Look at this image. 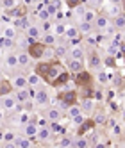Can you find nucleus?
Segmentation results:
<instances>
[{
	"mask_svg": "<svg viewBox=\"0 0 125 148\" xmlns=\"http://www.w3.org/2000/svg\"><path fill=\"white\" fill-rule=\"evenodd\" d=\"M16 105H18L16 97H11V95H4L2 97V109L4 111H13Z\"/></svg>",
	"mask_w": 125,
	"mask_h": 148,
	"instance_id": "f257e3e1",
	"label": "nucleus"
},
{
	"mask_svg": "<svg viewBox=\"0 0 125 148\" xmlns=\"http://www.w3.org/2000/svg\"><path fill=\"white\" fill-rule=\"evenodd\" d=\"M13 86H14L16 89H25V88L29 86V80H27V77H23V75H16V77L13 79Z\"/></svg>",
	"mask_w": 125,
	"mask_h": 148,
	"instance_id": "f03ea898",
	"label": "nucleus"
},
{
	"mask_svg": "<svg viewBox=\"0 0 125 148\" xmlns=\"http://www.w3.org/2000/svg\"><path fill=\"white\" fill-rule=\"evenodd\" d=\"M47 120L52 121V123H57V121L61 120V109H59V107L48 109V112H47Z\"/></svg>",
	"mask_w": 125,
	"mask_h": 148,
	"instance_id": "7ed1b4c3",
	"label": "nucleus"
},
{
	"mask_svg": "<svg viewBox=\"0 0 125 148\" xmlns=\"http://www.w3.org/2000/svg\"><path fill=\"white\" fill-rule=\"evenodd\" d=\"M38 123H25V129H23V136H27V137H34V136H38Z\"/></svg>",
	"mask_w": 125,
	"mask_h": 148,
	"instance_id": "20e7f679",
	"label": "nucleus"
},
{
	"mask_svg": "<svg viewBox=\"0 0 125 148\" xmlns=\"http://www.w3.org/2000/svg\"><path fill=\"white\" fill-rule=\"evenodd\" d=\"M5 66L9 70H14L16 66H20L18 64V54H7L5 56Z\"/></svg>",
	"mask_w": 125,
	"mask_h": 148,
	"instance_id": "39448f33",
	"label": "nucleus"
},
{
	"mask_svg": "<svg viewBox=\"0 0 125 148\" xmlns=\"http://www.w3.org/2000/svg\"><path fill=\"white\" fill-rule=\"evenodd\" d=\"M47 47H41V45H32V47H29V54L30 57H43V52H45Z\"/></svg>",
	"mask_w": 125,
	"mask_h": 148,
	"instance_id": "423d86ee",
	"label": "nucleus"
},
{
	"mask_svg": "<svg viewBox=\"0 0 125 148\" xmlns=\"http://www.w3.org/2000/svg\"><path fill=\"white\" fill-rule=\"evenodd\" d=\"M13 25H14L16 29H25V30H27V29L30 27V23H29V20H27L25 16H20V18H14V20H13Z\"/></svg>",
	"mask_w": 125,
	"mask_h": 148,
	"instance_id": "0eeeda50",
	"label": "nucleus"
},
{
	"mask_svg": "<svg viewBox=\"0 0 125 148\" xmlns=\"http://www.w3.org/2000/svg\"><path fill=\"white\" fill-rule=\"evenodd\" d=\"M13 145L14 146H20V148H29L30 146V137H27V136H23V137H14V141H13Z\"/></svg>",
	"mask_w": 125,
	"mask_h": 148,
	"instance_id": "6e6552de",
	"label": "nucleus"
},
{
	"mask_svg": "<svg viewBox=\"0 0 125 148\" xmlns=\"http://www.w3.org/2000/svg\"><path fill=\"white\" fill-rule=\"evenodd\" d=\"M30 54L29 52H18V64L20 66H29V62H30Z\"/></svg>",
	"mask_w": 125,
	"mask_h": 148,
	"instance_id": "1a4fd4ad",
	"label": "nucleus"
},
{
	"mask_svg": "<svg viewBox=\"0 0 125 148\" xmlns=\"http://www.w3.org/2000/svg\"><path fill=\"white\" fill-rule=\"evenodd\" d=\"M16 30H18V29H16L14 25H5L4 30H2V36H4V38H11V39H14V38H16Z\"/></svg>",
	"mask_w": 125,
	"mask_h": 148,
	"instance_id": "9d476101",
	"label": "nucleus"
},
{
	"mask_svg": "<svg viewBox=\"0 0 125 148\" xmlns=\"http://www.w3.org/2000/svg\"><path fill=\"white\" fill-rule=\"evenodd\" d=\"M27 36H29V38H34V39H38V38H41L43 34H41V29H39L38 25H30V27L27 29Z\"/></svg>",
	"mask_w": 125,
	"mask_h": 148,
	"instance_id": "9b49d317",
	"label": "nucleus"
},
{
	"mask_svg": "<svg viewBox=\"0 0 125 148\" xmlns=\"http://www.w3.org/2000/svg\"><path fill=\"white\" fill-rule=\"evenodd\" d=\"M34 100H36L38 105H45V103L48 102V93H47V91H38Z\"/></svg>",
	"mask_w": 125,
	"mask_h": 148,
	"instance_id": "f8f14e48",
	"label": "nucleus"
},
{
	"mask_svg": "<svg viewBox=\"0 0 125 148\" xmlns=\"http://www.w3.org/2000/svg\"><path fill=\"white\" fill-rule=\"evenodd\" d=\"M38 139H41V141L50 139V129H47V127H39L38 129Z\"/></svg>",
	"mask_w": 125,
	"mask_h": 148,
	"instance_id": "ddd939ff",
	"label": "nucleus"
},
{
	"mask_svg": "<svg viewBox=\"0 0 125 148\" xmlns=\"http://www.w3.org/2000/svg\"><path fill=\"white\" fill-rule=\"evenodd\" d=\"M70 56H71V59L82 61V57H84V52H82L80 47H73V48H70Z\"/></svg>",
	"mask_w": 125,
	"mask_h": 148,
	"instance_id": "4468645a",
	"label": "nucleus"
},
{
	"mask_svg": "<svg viewBox=\"0 0 125 148\" xmlns=\"http://www.w3.org/2000/svg\"><path fill=\"white\" fill-rule=\"evenodd\" d=\"M95 25H97V29H100V30H104L107 25H109V20L106 18V16H97V20H95Z\"/></svg>",
	"mask_w": 125,
	"mask_h": 148,
	"instance_id": "2eb2a0df",
	"label": "nucleus"
},
{
	"mask_svg": "<svg viewBox=\"0 0 125 148\" xmlns=\"http://www.w3.org/2000/svg\"><path fill=\"white\" fill-rule=\"evenodd\" d=\"M79 32L89 34V32H91V22H84V20H80V23H79Z\"/></svg>",
	"mask_w": 125,
	"mask_h": 148,
	"instance_id": "dca6fc26",
	"label": "nucleus"
},
{
	"mask_svg": "<svg viewBox=\"0 0 125 148\" xmlns=\"http://www.w3.org/2000/svg\"><path fill=\"white\" fill-rule=\"evenodd\" d=\"M27 80H29V86H39V84H41V77L38 75V73H30V75L27 77Z\"/></svg>",
	"mask_w": 125,
	"mask_h": 148,
	"instance_id": "f3484780",
	"label": "nucleus"
},
{
	"mask_svg": "<svg viewBox=\"0 0 125 148\" xmlns=\"http://www.w3.org/2000/svg\"><path fill=\"white\" fill-rule=\"evenodd\" d=\"M65 36H66L68 39H73V38H77V36H79V27H66V32H65Z\"/></svg>",
	"mask_w": 125,
	"mask_h": 148,
	"instance_id": "a211bd4d",
	"label": "nucleus"
},
{
	"mask_svg": "<svg viewBox=\"0 0 125 148\" xmlns=\"http://www.w3.org/2000/svg\"><path fill=\"white\" fill-rule=\"evenodd\" d=\"M84 22H95L97 20V13H95V9H86V13H84Z\"/></svg>",
	"mask_w": 125,
	"mask_h": 148,
	"instance_id": "6ab92c4d",
	"label": "nucleus"
},
{
	"mask_svg": "<svg viewBox=\"0 0 125 148\" xmlns=\"http://www.w3.org/2000/svg\"><path fill=\"white\" fill-rule=\"evenodd\" d=\"M68 68L73 71V73H77V71L82 70V64H80V61H79V59H71V61H70V64H68Z\"/></svg>",
	"mask_w": 125,
	"mask_h": 148,
	"instance_id": "aec40b11",
	"label": "nucleus"
},
{
	"mask_svg": "<svg viewBox=\"0 0 125 148\" xmlns=\"http://www.w3.org/2000/svg\"><path fill=\"white\" fill-rule=\"evenodd\" d=\"M0 7L5 9V11H9V9L16 7V0H0Z\"/></svg>",
	"mask_w": 125,
	"mask_h": 148,
	"instance_id": "412c9836",
	"label": "nucleus"
},
{
	"mask_svg": "<svg viewBox=\"0 0 125 148\" xmlns=\"http://www.w3.org/2000/svg\"><path fill=\"white\" fill-rule=\"evenodd\" d=\"M27 98H29V91H27V88L16 91V102H23V100H27Z\"/></svg>",
	"mask_w": 125,
	"mask_h": 148,
	"instance_id": "4be33fe9",
	"label": "nucleus"
},
{
	"mask_svg": "<svg viewBox=\"0 0 125 148\" xmlns=\"http://www.w3.org/2000/svg\"><path fill=\"white\" fill-rule=\"evenodd\" d=\"M43 43H45V45H56V34H54V32L43 34Z\"/></svg>",
	"mask_w": 125,
	"mask_h": 148,
	"instance_id": "5701e85b",
	"label": "nucleus"
},
{
	"mask_svg": "<svg viewBox=\"0 0 125 148\" xmlns=\"http://www.w3.org/2000/svg\"><path fill=\"white\" fill-rule=\"evenodd\" d=\"M57 77H59V66L54 64V66L50 68V71H48V79H50V80H54V79H57Z\"/></svg>",
	"mask_w": 125,
	"mask_h": 148,
	"instance_id": "b1692460",
	"label": "nucleus"
},
{
	"mask_svg": "<svg viewBox=\"0 0 125 148\" xmlns=\"http://www.w3.org/2000/svg\"><path fill=\"white\" fill-rule=\"evenodd\" d=\"M65 32H66V25L57 23V25L54 27V34H56V36H65Z\"/></svg>",
	"mask_w": 125,
	"mask_h": 148,
	"instance_id": "393cba45",
	"label": "nucleus"
},
{
	"mask_svg": "<svg viewBox=\"0 0 125 148\" xmlns=\"http://www.w3.org/2000/svg\"><path fill=\"white\" fill-rule=\"evenodd\" d=\"M57 145H59L61 148H66V146H71V145H73V139H70V137H61Z\"/></svg>",
	"mask_w": 125,
	"mask_h": 148,
	"instance_id": "a878e982",
	"label": "nucleus"
},
{
	"mask_svg": "<svg viewBox=\"0 0 125 148\" xmlns=\"http://www.w3.org/2000/svg\"><path fill=\"white\" fill-rule=\"evenodd\" d=\"M84 13H86V7H84V5H77V7H75V11H73V14H75L79 20L84 18Z\"/></svg>",
	"mask_w": 125,
	"mask_h": 148,
	"instance_id": "bb28decb",
	"label": "nucleus"
},
{
	"mask_svg": "<svg viewBox=\"0 0 125 148\" xmlns=\"http://www.w3.org/2000/svg\"><path fill=\"white\" fill-rule=\"evenodd\" d=\"M29 118H30V114H29L27 111H23V112H20V116H18V123H22V125H25V123H29Z\"/></svg>",
	"mask_w": 125,
	"mask_h": 148,
	"instance_id": "cd10ccee",
	"label": "nucleus"
},
{
	"mask_svg": "<svg viewBox=\"0 0 125 148\" xmlns=\"http://www.w3.org/2000/svg\"><path fill=\"white\" fill-rule=\"evenodd\" d=\"M82 111H84V112H91L93 111V100H84V102H82Z\"/></svg>",
	"mask_w": 125,
	"mask_h": 148,
	"instance_id": "c85d7f7f",
	"label": "nucleus"
},
{
	"mask_svg": "<svg viewBox=\"0 0 125 148\" xmlns=\"http://www.w3.org/2000/svg\"><path fill=\"white\" fill-rule=\"evenodd\" d=\"M114 27L116 29H125V16H116V20H114Z\"/></svg>",
	"mask_w": 125,
	"mask_h": 148,
	"instance_id": "c756f323",
	"label": "nucleus"
},
{
	"mask_svg": "<svg viewBox=\"0 0 125 148\" xmlns=\"http://www.w3.org/2000/svg\"><path fill=\"white\" fill-rule=\"evenodd\" d=\"M14 137H16V136H14V132H13V130L4 132V141H5V143H13V141H14Z\"/></svg>",
	"mask_w": 125,
	"mask_h": 148,
	"instance_id": "7c9ffc66",
	"label": "nucleus"
},
{
	"mask_svg": "<svg viewBox=\"0 0 125 148\" xmlns=\"http://www.w3.org/2000/svg\"><path fill=\"white\" fill-rule=\"evenodd\" d=\"M68 114L71 116V118H75L77 114H80V107H77V105H71V107H68Z\"/></svg>",
	"mask_w": 125,
	"mask_h": 148,
	"instance_id": "2f4dec72",
	"label": "nucleus"
},
{
	"mask_svg": "<svg viewBox=\"0 0 125 148\" xmlns=\"http://www.w3.org/2000/svg\"><path fill=\"white\" fill-rule=\"evenodd\" d=\"M39 20H43V22H48V20H50L48 9H41V11H39Z\"/></svg>",
	"mask_w": 125,
	"mask_h": 148,
	"instance_id": "473e14b6",
	"label": "nucleus"
},
{
	"mask_svg": "<svg viewBox=\"0 0 125 148\" xmlns=\"http://www.w3.org/2000/svg\"><path fill=\"white\" fill-rule=\"evenodd\" d=\"M54 54H56V52L52 50V48H45V52H43V59H45V61H50L52 57H54Z\"/></svg>",
	"mask_w": 125,
	"mask_h": 148,
	"instance_id": "72a5a7b5",
	"label": "nucleus"
},
{
	"mask_svg": "<svg viewBox=\"0 0 125 148\" xmlns=\"http://www.w3.org/2000/svg\"><path fill=\"white\" fill-rule=\"evenodd\" d=\"M107 54H109V56H116V54H118V43H113V45H109V48H107Z\"/></svg>",
	"mask_w": 125,
	"mask_h": 148,
	"instance_id": "f704fd0d",
	"label": "nucleus"
},
{
	"mask_svg": "<svg viewBox=\"0 0 125 148\" xmlns=\"http://www.w3.org/2000/svg\"><path fill=\"white\" fill-rule=\"evenodd\" d=\"M71 120H73V123H75V125H82V123L86 121V120H84V114H82V112H80V114H77L75 118H71Z\"/></svg>",
	"mask_w": 125,
	"mask_h": 148,
	"instance_id": "c9c22d12",
	"label": "nucleus"
},
{
	"mask_svg": "<svg viewBox=\"0 0 125 148\" xmlns=\"http://www.w3.org/2000/svg\"><path fill=\"white\" fill-rule=\"evenodd\" d=\"M73 146L86 148V146H88V139H75V141H73Z\"/></svg>",
	"mask_w": 125,
	"mask_h": 148,
	"instance_id": "e433bc0d",
	"label": "nucleus"
},
{
	"mask_svg": "<svg viewBox=\"0 0 125 148\" xmlns=\"http://www.w3.org/2000/svg\"><path fill=\"white\" fill-rule=\"evenodd\" d=\"M104 121H106V114H102V112H98V114L95 116V123H97V125H102Z\"/></svg>",
	"mask_w": 125,
	"mask_h": 148,
	"instance_id": "4c0bfd02",
	"label": "nucleus"
},
{
	"mask_svg": "<svg viewBox=\"0 0 125 148\" xmlns=\"http://www.w3.org/2000/svg\"><path fill=\"white\" fill-rule=\"evenodd\" d=\"M91 66L93 68H100V57L98 56H93L91 57Z\"/></svg>",
	"mask_w": 125,
	"mask_h": 148,
	"instance_id": "58836bf2",
	"label": "nucleus"
},
{
	"mask_svg": "<svg viewBox=\"0 0 125 148\" xmlns=\"http://www.w3.org/2000/svg\"><path fill=\"white\" fill-rule=\"evenodd\" d=\"M57 5H59L57 2H54V4H48V5H47V9H48V13H50V14H54V13L57 11Z\"/></svg>",
	"mask_w": 125,
	"mask_h": 148,
	"instance_id": "ea45409f",
	"label": "nucleus"
},
{
	"mask_svg": "<svg viewBox=\"0 0 125 148\" xmlns=\"http://www.w3.org/2000/svg\"><path fill=\"white\" fill-rule=\"evenodd\" d=\"M56 56H59V57L66 56V47H57L56 48Z\"/></svg>",
	"mask_w": 125,
	"mask_h": 148,
	"instance_id": "a19ab883",
	"label": "nucleus"
},
{
	"mask_svg": "<svg viewBox=\"0 0 125 148\" xmlns=\"http://www.w3.org/2000/svg\"><path fill=\"white\" fill-rule=\"evenodd\" d=\"M113 134H114V136H120V134H122V127L114 123V125H113Z\"/></svg>",
	"mask_w": 125,
	"mask_h": 148,
	"instance_id": "79ce46f5",
	"label": "nucleus"
},
{
	"mask_svg": "<svg viewBox=\"0 0 125 148\" xmlns=\"http://www.w3.org/2000/svg\"><path fill=\"white\" fill-rule=\"evenodd\" d=\"M71 100H75V95L71 93V91H68V93L65 95V102H71Z\"/></svg>",
	"mask_w": 125,
	"mask_h": 148,
	"instance_id": "37998d69",
	"label": "nucleus"
},
{
	"mask_svg": "<svg viewBox=\"0 0 125 148\" xmlns=\"http://www.w3.org/2000/svg\"><path fill=\"white\" fill-rule=\"evenodd\" d=\"M97 77H98V82H104V84H106V82L109 80V79H107V75H106V73H98Z\"/></svg>",
	"mask_w": 125,
	"mask_h": 148,
	"instance_id": "c03bdc74",
	"label": "nucleus"
},
{
	"mask_svg": "<svg viewBox=\"0 0 125 148\" xmlns=\"http://www.w3.org/2000/svg\"><path fill=\"white\" fill-rule=\"evenodd\" d=\"M109 13H111L113 16H118V13H120V7H118V5H116V7H111V9H109Z\"/></svg>",
	"mask_w": 125,
	"mask_h": 148,
	"instance_id": "a18cd8bd",
	"label": "nucleus"
},
{
	"mask_svg": "<svg viewBox=\"0 0 125 148\" xmlns=\"http://www.w3.org/2000/svg\"><path fill=\"white\" fill-rule=\"evenodd\" d=\"M0 20H2L4 23H9V22H11V18H9L7 14H2V18H0Z\"/></svg>",
	"mask_w": 125,
	"mask_h": 148,
	"instance_id": "49530a36",
	"label": "nucleus"
},
{
	"mask_svg": "<svg viewBox=\"0 0 125 148\" xmlns=\"http://www.w3.org/2000/svg\"><path fill=\"white\" fill-rule=\"evenodd\" d=\"M47 125V120H43V118H39V121H38V127H45Z\"/></svg>",
	"mask_w": 125,
	"mask_h": 148,
	"instance_id": "de8ad7c7",
	"label": "nucleus"
},
{
	"mask_svg": "<svg viewBox=\"0 0 125 148\" xmlns=\"http://www.w3.org/2000/svg\"><path fill=\"white\" fill-rule=\"evenodd\" d=\"M4 112H5V111L0 107V121H4Z\"/></svg>",
	"mask_w": 125,
	"mask_h": 148,
	"instance_id": "09e8293b",
	"label": "nucleus"
},
{
	"mask_svg": "<svg viewBox=\"0 0 125 148\" xmlns=\"http://www.w3.org/2000/svg\"><path fill=\"white\" fill-rule=\"evenodd\" d=\"M47 29H50V23L48 22H43V30H47Z\"/></svg>",
	"mask_w": 125,
	"mask_h": 148,
	"instance_id": "8fccbe9b",
	"label": "nucleus"
},
{
	"mask_svg": "<svg viewBox=\"0 0 125 148\" xmlns=\"http://www.w3.org/2000/svg\"><path fill=\"white\" fill-rule=\"evenodd\" d=\"M89 2H91V4H95V5H98V4L102 2V0H89Z\"/></svg>",
	"mask_w": 125,
	"mask_h": 148,
	"instance_id": "3c124183",
	"label": "nucleus"
},
{
	"mask_svg": "<svg viewBox=\"0 0 125 148\" xmlns=\"http://www.w3.org/2000/svg\"><path fill=\"white\" fill-rule=\"evenodd\" d=\"M0 48H4V36L0 38Z\"/></svg>",
	"mask_w": 125,
	"mask_h": 148,
	"instance_id": "603ef678",
	"label": "nucleus"
},
{
	"mask_svg": "<svg viewBox=\"0 0 125 148\" xmlns=\"http://www.w3.org/2000/svg\"><path fill=\"white\" fill-rule=\"evenodd\" d=\"M111 2H113V4H122L123 0H111Z\"/></svg>",
	"mask_w": 125,
	"mask_h": 148,
	"instance_id": "864d4df0",
	"label": "nucleus"
},
{
	"mask_svg": "<svg viewBox=\"0 0 125 148\" xmlns=\"http://www.w3.org/2000/svg\"><path fill=\"white\" fill-rule=\"evenodd\" d=\"M0 141H4V132H0Z\"/></svg>",
	"mask_w": 125,
	"mask_h": 148,
	"instance_id": "5fc2aeb1",
	"label": "nucleus"
},
{
	"mask_svg": "<svg viewBox=\"0 0 125 148\" xmlns=\"http://www.w3.org/2000/svg\"><path fill=\"white\" fill-rule=\"evenodd\" d=\"M2 30H4V29H2V23H0V34H2Z\"/></svg>",
	"mask_w": 125,
	"mask_h": 148,
	"instance_id": "6e6d98bb",
	"label": "nucleus"
},
{
	"mask_svg": "<svg viewBox=\"0 0 125 148\" xmlns=\"http://www.w3.org/2000/svg\"><path fill=\"white\" fill-rule=\"evenodd\" d=\"M0 75H2V68H0Z\"/></svg>",
	"mask_w": 125,
	"mask_h": 148,
	"instance_id": "4d7b16f0",
	"label": "nucleus"
},
{
	"mask_svg": "<svg viewBox=\"0 0 125 148\" xmlns=\"http://www.w3.org/2000/svg\"><path fill=\"white\" fill-rule=\"evenodd\" d=\"M32 2H39V0H32Z\"/></svg>",
	"mask_w": 125,
	"mask_h": 148,
	"instance_id": "13d9d810",
	"label": "nucleus"
},
{
	"mask_svg": "<svg viewBox=\"0 0 125 148\" xmlns=\"http://www.w3.org/2000/svg\"><path fill=\"white\" fill-rule=\"evenodd\" d=\"M123 4H125V0H123Z\"/></svg>",
	"mask_w": 125,
	"mask_h": 148,
	"instance_id": "bf43d9fd",
	"label": "nucleus"
}]
</instances>
